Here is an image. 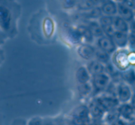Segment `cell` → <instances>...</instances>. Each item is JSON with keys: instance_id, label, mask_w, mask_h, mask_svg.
Listing matches in <instances>:
<instances>
[{"instance_id": "cell-1", "label": "cell", "mask_w": 135, "mask_h": 125, "mask_svg": "<svg viewBox=\"0 0 135 125\" xmlns=\"http://www.w3.org/2000/svg\"><path fill=\"white\" fill-rule=\"evenodd\" d=\"M28 30L31 39L40 45L52 44L55 40L56 24L45 12H40L31 19Z\"/></svg>"}, {"instance_id": "cell-2", "label": "cell", "mask_w": 135, "mask_h": 125, "mask_svg": "<svg viewBox=\"0 0 135 125\" xmlns=\"http://www.w3.org/2000/svg\"><path fill=\"white\" fill-rule=\"evenodd\" d=\"M21 6L17 0H0V30L8 40L18 34Z\"/></svg>"}, {"instance_id": "cell-3", "label": "cell", "mask_w": 135, "mask_h": 125, "mask_svg": "<svg viewBox=\"0 0 135 125\" xmlns=\"http://www.w3.org/2000/svg\"><path fill=\"white\" fill-rule=\"evenodd\" d=\"M112 80L115 82V96L116 97L119 103L123 104L130 102L134 92L133 88L121 79L120 75H119L117 78H112Z\"/></svg>"}, {"instance_id": "cell-4", "label": "cell", "mask_w": 135, "mask_h": 125, "mask_svg": "<svg viewBox=\"0 0 135 125\" xmlns=\"http://www.w3.org/2000/svg\"><path fill=\"white\" fill-rule=\"evenodd\" d=\"M93 121L88 105L81 104L75 107L70 114L71 125H89Z\"/></svg>"}, {"instance_id": "cell-5", "label": "cell", "mask_w": 135, "mask_h": 125, "mask_svg": "<svg viewBox=\"0 0 135 125\" xmlns=\"http://www.w3.org/2000/svg\"><path fill=\"white\" fill-rule=\"evenodd\" d=\"M112 77L111 75L104 71L97 75H92L90 83L92 85L93 88V96H96L97 94H100L101 93H104L108 89V86L110 85L112 82Z\"/></svg>"}, {"instance_id": "cell-6", "label": "cell", "mask_w": 135, "mask_h": 125, "mask_svg": "<svg viewBox=\"0 0 135 125\" xmlns=\"http://www.w3.org/2000/svg\"><path fill=\"white\" fill-rule=\"evenodd\" d=\"M92 100L96 102V104H97L106 113L116 109L120 105L116 97L106 92L92 97Z\"/></svg>"}, {"instance_id": "cell-7", "label": "cell", "mask_w": 135, "mask_h": 125, "mask_svg": "<svg viewBox=\"0 0 135 125\" xmlns=\"http://www.w3.org/2000/svg\"><path fill=\"white\" fill-rule=\"evenodd\" d=\"M128 52L129 49L127 48H117V50L111 55V63L119 72L130 67L128 62Z\"/></svg>"}, {"instance_id": "cell-8", "label": "cell", "mask_w": 135, "mask_h": 125, "mask_svg": "<svg viewBox=\"0 0 135 125\" xmlns=\"http://www.w3.org/2000/svg\"><path fill=\"white\" fill-rule=\"evenodd\" d=\"M95 47L111 55L117 50V47L114 44L112 38L107 35H104V36L96 39V46Z\"/></svg>"}, {"instance_id": "cell-9", "label": "cell", "mask_w": 135, "mask_h": 125, "mask_svg": "<svg viewBox=\"0 0 135 125\" xmlns=\"http://www.w3.org/2000/svg\"><path fill=\"white\" fill-rule=\"evenodd\" d=\"M95 50L96 47L91 45L90 44H81L77 48L78 55L87 62L95 58Z\"/></svg>"}, {"instance_id": "cell-10", "label": "cell", "mask_w": 135, "mask_h": 125, "mask_svg": "<svg viewBox=\"0 0 135 125\" xmlns=\"http://www.w3.org/2000/svg\"><path fill=\"white\" fill-rule=\"evenodd\" d=\"M117 15L128 21L129 23L135 20V10L123 2H117Z\"/></svg>"}, {"instance_id": "cell-11", "label": "cell", "mask_w": 135, "mask_h": 125, "mask_svg": "<svg viewBox=\"0 0 135 125\" xmlns=\"http://www.w3.org/2000/svg\"><path fill=\"white\" fill-rule=\"evenodd\" d=\"M117 111L119 117L124 121L131 122L134 121L135 117V109L129 102L120 104L117 108Z\"/></svg>"}, {"instance_id": "cell-12", "label": "cell", "mask_w": 135, "mask_h": 125, "mask_svg": "<svg viewBox=\"0 0 135 125\" xmlns=\"http://www.w3.org/2000/svg\"><path fill=\"white\" fill-rule=\"evenodd\" d=\"M128 34L129 33L115 30L110 37L113 40L117 48H127L128 45Z\"/></svg>"}, {"instance_id": "cell-13", "label": "cell", "mask_w": 135, "mask_h": 125, "mask_svg": "<svg viewBox=\"0 0 135 125\" xmlns=\"http://www.w3.org/2000/svg\"><path fill=\"white\" fill-rule=\"evenodd\" d=\"M88 107L90 112L92 120L93 121L103 122L104 118L106 115V113L97 104H96V102H94L92 99L88 104Z\"/></svg>"}, {"instance_id": "cell-14", "label": "cell", "mask_w": 135, "mask_h": 125, "mask_svg": "<svg viewBox=\"0 0 135 125\" xmlns=\"http://www.w3.org/2000/svg\"><path fill=\"white\" fill-rule=\"evenodd\" d=\"M74 76L78 85L90 82L91 77H92L86 66H79L75 71Z\"/></svg>"}, {"instance_id": "cell-15", "label": "cell", "mask_w": 135, "mask_h": 125, "mask_svg": "<svg viewBox=\"0 0 135 125\" xmlns=\"http://www.w3.org/2000/svg\"><path fill=\"white\" fill-rule=\"evenodd\" d=\"M100 10L102 15L115 17L118 12L117 2L115 0H105L100 6Z\"/></svg>"}, {"instance_id": "cell-16", "label": "cell", "mask_w": 135, "mask_h": 125, "mask_svg": "<svg viewBox=\"0 0 135 125\" xmlns=\"http://www.w3.org/2000/svg\"><path fill=\"white\" fill-rule=\"evenodd\" d=\"M112 21H113V17H109L105 15H101L98 20V22L100 25L101 28L103 29L104 34L109 36L115 31L112 25Z\"/></svg>"}, {"instance_id": "cell-17", "label": "cell", "mask_w": 135, "mask_h": 125, "mask_svg": "<svg viewBox=\"0 0 135 125\" xmlns=\"http://www.w3.org/2000/svg\"><path fill=\"white\" fill-rule=\"evenodd\" d=\"M112 25H113L114 29L116 31H121V32H124V33L131 32L130 23L118 15L113 17Z\"/></svg>"}, {"instance_id": "cell-18", "label": "cell", "mask_w": 135, "mask_h": 125, "mask_svg": "<svg viewBox=\"0 0 135 125\" xmlns=\"http://www.w3.org/2000/svg\"><path fill=\"white\" fill-rule=\"evenodd\" d=\"M86 67L91 75H97L106 71V66L96 59L89 61L86 65Z\"/></svg>"}, {"instance_id": "cell-19", "label": "cell", "mask_w": 135, "mask_h": 125, "mask_svg": "<svg viewBox=\"0 0 135 125\" xmlns=\"http://www.w3.org/2000/svg\"><path fill=\"white\" fill-rule=\"evenodd\" d=\"M120 78L123 81L129 84L135 91V68L129 67L120 72Z\"/></svg>"}, {"instance_id": "cell-20", "label": "cell", "mask_w": 135, "mask_h": 125, "mask_svg": "<svg viewBox=\"0 0 135 125\" xmlns=\"http://www.w3.org/2000/svg\"><path fill=\"white\" fill-rule=\"evenodd\" d=\"M77 90L78 96L81 98H86L90 96H93V88L90 82L78 85Z\"/></svg>"}, {"instance_id": "cell-21", "label": "cell", "mask_w": 135, "mask_h": 125, "mask_svg": "<svg viewBox=\"0 0 135 125\" xmlns=\"http://www.w3.org/2000/svg\"><path fill=\"white\" fill-rule=\"evenodd\" d=\"M88 27H89L93 36L95 39H97V38L105 35L103 29L101 28V26L98 21H91Z\"/></svg>"}, {"instance_id": "cell-22", "label": "cell", "mask_w": 135, "mask_h": 125, "mask_svg": "<svg viewBox=\"0 0 135 125\" xmlns=\"http://www.w3.org/2000/svg\"><path fill=\"white\" fill-rule=\"evenodd\" d=\"M94 59L101 62L105 66L111 63V55H109V54H108V53H106V52H103V51H101L97 48L95 50V58Z\"/></svg>"}, {"instance_id": "cell-23", "label": "cell", "mask_w": 135, "mask_h": 125, "mask_svg": "<svg viewBox=\"0 0 135 125\" xmlns=\"http://www.w3.org/2000/svg\"><path fill=\"white\" fill-rule=\"evenodd\" d=\"M26 125H44V119H42L40 117H32L28 121V122L26 123Z\"/></svg>"}, {"instance_id": "cell-24", "label": "cell", "mask_w": 135, "mask_h": 125, "mask_svg": "<svg viewBox=\"0 0 135 125\" xmlns=\"http://www.w3.org/2000/svg\"><path fill=\"white\" fill-rule=\"evenodd\" d=\"M128 62H129L130 67L135 68V49H129Z\"/></svg>"}, {"instance_id": "cell-25", "label": "cell", "mask_w": 135, "mask_h": 125, "mask_svg": "<svg viewBox=\"0 0 135 125\" xmlns=\"http://www.w3.org/2000/svg\"><path fill=\"white\" fill-rule=\"evenodd\" d=\"M5 59H6V52L5 51L0 47V67L1 65L4 63L5 61Z\"/></svg>"}, {"instance_id": "cell-26", "label": "cell", "mask_w": 135, "mask_h": 125, "mask_svg": "<svg viewBox=\"0 0 135 125\" xmlns=\"http://www.w3.org/2000/svg\"><path fill=\"white\" fill-rule=\"evenodd\" d=\"M8 39L6 38V36L2 33V31L0 30V47L2 46V45H3L6 42V40H7Z\"/></svg>"}, {"instance_id": "cell-27", "label": "cell", "mask_w": 135, "mask_h": 125, "mask_svg": "<svg viewBox=\"0 0 135 125\" xmlns=\"http://www.w3.org/2000/svg\"><path fill=\"white\" fill-rule=\"evenodd\" d=\"M109 125H126V122H125L123 119H121V118L119 117V118L117 119L115 121H114L113 123H112L111 124Z\"/></svg>"}, {"instance_id": "cell-28", "label": "cell", "mask_w": 135, "mask_h": 125, "mask_svg": "<svg viewBox=\"0 0 135 125\" xmlns=\"http://www.w3.org/2000/svg\"><path fill=\"white\" fill-rule=\"evenodd\" d=\"M129 103L131 105V106L135 109V91L134 92L133 96H132V98H131V101H130Z\"/></svg>"}, {"instance_id": "cell-29", "label": "cell", "mask_w": 135, "mask_h": 125, "mask_svg": "<svg viewBox=\"0 0 135 125\" xmlns=\"http://www.w3.org/2000/svg\"><path fill=\"white\" fill-rule=\"evenodd\" d=\"M13 125H26V123L21 121H15Z\"/></svg>"}, {"instance_id": "cell-30", "label": "cell", "mask_w": 135, "mask_h": 125, "mask_svg": "<svg viewBox=\"0 0 135 125\" xmlns=\"http://www.w3.org/2000/svg\"><path fill=\"white\" fill-rule=\"evenodd\" d=\"M101 125H108V124H104V123H102V124Z\"/></svg>"}]
</instances>
